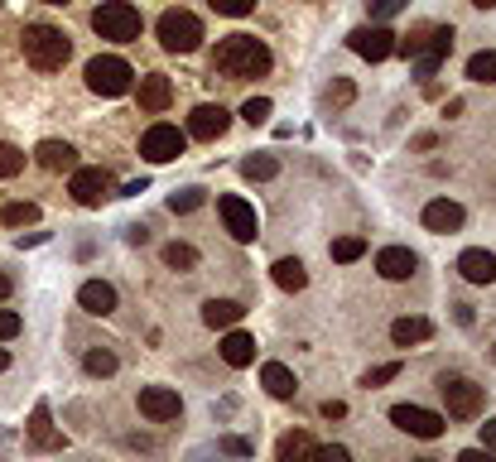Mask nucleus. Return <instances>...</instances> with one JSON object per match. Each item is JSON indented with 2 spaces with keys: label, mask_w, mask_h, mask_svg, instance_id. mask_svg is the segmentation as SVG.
I'll return each mask as SVG.
<instances>
[{
  "label": "nucleus",
  "mask_w": 496,
  "mask_h": 462,
  "mask_svg": "<svg viewBox=\"0 0 496 462\" xmlns=\"http://www.w3.org/2000/svg\"><path fill=\"white\" fill-rule=\"evenodd\" d=\"M271 49L261 44L256 34H226L217 49H212V73L232 77V82H246V77H265L271 73Z\"/></svg>",
  "instance_id": "obj_1"
},
{
  "label": "nucleus",
  "mask_w": 496,
  "mask_h": 462,
  "mask_svg": "<svg viewBox=\"0 0 496 462\" xmlns=\"http://www.w3.org/2000/svg\"><path fill=\"white\" fill-rule=\"evenodd\" d=\"M20 49H24V59H30L39 73H59V68L73 59V44H68V34L53 30V24H24Z\"/></svg>",
  "instance_id": "obj_2"
},
{
  "label": "nucleus",
  "mask_w": 496,
  "mask_h": 462,
  "mask_svg": "<svg viewBox=\"0 0 496 462\" xmlns=\"http://www.w3.org/2000/svg\"><path fill=\"white\" fill-rule=\"evenodd\" d=\"M92 30L102 39H111V44H135L145 20H140V10L131 0H102V5L92 10Z\"/></svg>",
  "instance_id": "obj_3"
},
{
  "label": "nucleus",
  "mask_w": 496,
  "mask_h": 462,
  "mask_svg": "<svg viewBox=\"0 0 496 462\" xmlns=\"http://www.w3.org/2000/svg\"><path fill=\"white\" fill-rule=\"evenodd\" d=\"M87 87L96 96H125L135 87V68L125 59H116V53H96L87 63Z\"/></svg>",
  "instance_id": "obj_4"
},
{
  "label": "nucleus",
  "mask_w": 496,
  "mask_h": 462,
  "mask_svg": "<svg viewBox=\"0 0 496 462\" xmlns=\"http://www.w3.org/2000/svg\"><path fill=\"white\" fill-rule=\"evenodd\" d=\"M160 44L169 53H193L203 44V20L193 10H164L160 15Z\"/></svg>",
  "instance_id": "obj_5"
},
{
  "label": "nucleus",
  "mask_w": 496,
  "mask_h": 462,
  "mask_svg": "<svg viewBox=\"0 0 496 462\" xmlns=\"http://www.w3.org/2000/svg\"><path fill=\"white\" fill-rule=\"evenodd\" d=\"M438 395L448 404V419H477L482 414V385L467 381V376H444V381H438Z\"/></svg>",
  "instance_id": "obj_6"
},
{
  "label": "nucleus",
  "mask_w": 496,
  "mask_h": 462,
  "mask_svg": "<svg viewBox=\"0 0 496 462\" xmlns=\"http://www.w3.org/2000/svg\"><path fill=\"white\" fill-rule=\"evenodd\" d=\"M183 145H188V135L179 131V125H150L145 135H140V154H145L150 164H169V159H179Z\"/></svg>",
  "instance_id": "obj_7"
},
{
  "label": "nucleus",
  "mask_w": 496,
  "mask_h": 462,
  "mask_svg": "<svg viewBox=\"0 0 496 462\" xmlns=\"http://www.w3.org/2000/svg\"><path fill=\"white\" fill-rule=\"evenodd\" d=\"M217 213H222L226 231H232L236 241H256V236H261V217H256V207H251L246 198H236V193H226V198L217 203Z\"/></svg>",
  "instance_id": "obj_8"
},
{
  "label": "nucleus",
  "mask_w": 496,
  "mask_h": 462,
  "mask_svg": "<svg viewBox=\"0 0 496 462\" xmlns=\"http://www.w3.org/2000/svg\"><path fill=\"white\" fill-rule=\"evenodd\" d=\"M390 424L405 429L409 439H438L448 419L434 414V410H419V404H395V410H390Z\"/></svg>",
  "instance_id": "obj_9"
},
{
  "label": "nucleus",
  "mask_w": 496,
  "mask_h": 462,
  "mask_svg": "<svg viewBox=\"0 0 496 462\" xmlns=\"http://www.w3.org/2000/svg\"><path fill=\"white\" fill-rule=\"evenodd\" d=\"M347 49L362 53V59H372V63H381V59L395 53V34L386 30V24H362V30L347 34Z\"/></svg>",
  "instance_id": "obj_10"
},
{
  "label": "nucleus",
  "mask_w": 496,
  "mask_h": 462,
  "mask_svg": "<svg viewBox=\"0 0 496 462\" xmlns=\"http://www.w3.org/2000/svg\"><path fill=\"white\" fill-rule=\"evenodd\" d=\"M68 193H73L82 207H102V198H111V178H106V169H73Z\"/></svg>",
  "instance_id": "obj_11"
},
{
  "label": "nucleus",
  "mask_w": 496,
  "mask_h": 462,
  "mask_svg": "<svg viewBox=\"0 0 496 462\" xmlns=\"http://www.w3.org/2000/svg\"><path fill=\"white\" fill-rule=\"evenodd\" d=\"M140 414L154 419V424H164V419H179V414H183L179 390H169V385H145V390H140Z\"/></svg>",
  "instance_id": "obj_12"
},
{
  "label": "nucleus",
  "mask_w": 496,
  "mask_h": 462,
  "mask_svg": "<svg viewBox=\"0 0 496 462\" xmlns=\"http://www.w3.org/2000/svg\"><path fill=\"white\" fill-rule=\"evenodd\" d=\"M226 125H232V116H226V106H212V102H203L188 116V135L193 140H222L226 135Z\"/></svg>",
  "instance_id": "obj_13"
},
{
  "label": "nucleus",
  "mask_w": 496,
  "mask_h": 462,
  "mask_svg": "<svg viewBox=\"0 0 496 462\" xmlns=\"http://www.w3.org/2000/svg\"><path fill=\"white\" fill-rule=\"evenodd\" d=\"M376 270H381V279H409L419 270V256L409 246H386V250H376Z\"/></svg>",
  "instance_id": "obj_14"
},
{
  "label": "nucleus",
  "mask_w": 496,
  "mask_h": 462,
  "mask_svg": "<svg viewBox=\"0 0 496 462\" xmlns=\"http://www.w3.org/2000/svg\"><path fill=\"white\" fill-rule=\"evenodd\" d=\"M463 222H467V213H463L458 203H448V198H434L429 207H424V227H429V231H438V236L463 231Z\"/></svg>",
  "instance_id": "obj_15"
},
{
  "label": "nucleus",
  "mask_w": 496,
  "mask_h": 462,
  "mask_svg": "<svg viewBox=\"0 0 496 462\" xmlns=\"http://www.w3.org/2000/svg\"><path fill=\"white\" fill-rule=\"evenodd\" d=\"M169 102H174V82H169L164 73H150V77H140V111H150V116H160V111H169Z\"/></svg>",
  "instance_id": "obj_16"
},
{
  "label": "nucleus",
  "mask_w": 496,
  "mask_h": 462,
  "mask_svg": "<svg viewBox=\"0 0 496 462\" xmlns=\"http://www.w3.org/2000/svg\"><path fill=\"white\" fill-rule=\"evenodd\" d=\"M34 159L44 164L49 174H73L78 169V149L68 145V140H44V145L34 149Z\"/></svg>",
  "instance_id": "obj_17"
},
{
  "label": "nucleus",
  "mask_w": 496,
  "mask_h": 462,
  "mask_svg": "<svg viewBox=\"0 0 496 462\" xmlns=\"http://www.w3.org/2000/svg\"><path fill=\"white\" fill-rule=\"evenodd\" d=\"M458 270H463L467 285H491V279H496V256H491V250H482V246H473V250H463V256H458Z\"/></svg>",
  "instance_id": "obj_18"
},
{
  "label": "nucleus",
  "mask_w": 496,
  "mask_h": 462,
  "mask_svg": "<svg viewBox=\"0 0 496 462\" xmlns=\"http://www.w3.org/2000/svg\"><path fill=\"white\" fill-rule=\"evenodd\" d=\"M78 303L87 308L92 318H106V313H116V289H111L106 279H87V285L78 289Z\"/></svg>",
  "instance_id": "obj_19"
},
{
  "label": "nucleus",
  "mask_w": 496,
  "mask_h": 462,
  "mask_svg": "<svg viewBox=\"0 0 496 462\" xmlns=\"http://www.w3.org/2000/svg\"><path fill=\"white\" fill-rule=\"evenodd\" d=\"M261 385L271 390L275 400H294V390H299V381H294V371L285 367V361H265V367H261Z\"/></svg>",
  "instance_id": "obj_20"
},
{
  "label": "nucleus",
  "mask_w": 496,
  "mask_h": 462,
  "mask_svg": "<svg viewBox=\"0 0 496 462\" xmlns=\"http://www.w3.org/2000/svg\"><path fill=\"white\" fill-rule=\"evenodd\" d=\"M30 443L34 448H63V433L53 429V414H49V404H34V414H30Z\"/></svg>",
  "instance_id": "obj_21"
},
{
  "label": "nucleus",
  "mask_w": 496,
  "mask_h": 462,
  "mask_svg": "<svg viewBox=\"0 0 496 462\" xmlns=\"http://www.w3.org/2000/svg\"><path fill=\"white\" fill-rule=\"evenodd\" d=\"M429 338H434L429 318H395L390 323V342L395 347H415V342H429Z\"/></svg>",
  "instance_id": "obj_22"
},
{
  "label": "nucleus",
  "mask_w": 496,
  "mask_h": 462,
  "mask_svg": "<svg viewBox=\"0 0 496 462\" xmlns=\"http://www.w3.org/2000/svg\"><path fill=\"white\" fill-rule=\"evenodd\" d=\"M222 361L226 367H251V361H256V338H251V332H226L222 338Z\"/></svg>",
  "instance_id": "obj_23"
},
{
  "label": "nucleus",
  "mask_w": 496,
  "mask_h": 462,
  "mask_svg": "<svg viewBox=\"0 0 496 462\" xmlns=\"http://www.w3.org/2000/svg\"><path fill=\"white\" fill-rule=\"evenodd\" d=\"M314 453H318V443L308 439L304 429L285 433V439H280V448H275V457H280V462H314Z\"/></svg>",
  "instance_id": "obj_24"
},
{
  "label": "nucleus",
  "mask_w": 496,
  "mask_h": 462,
  "mask_svg": "<svg viewBox=\"0 0 496 462\" xmlns=\"http://www.w3.org/2000/svg\"><path fill=\"white\" fill-rule=\"evenodd\" d=\"M241 313H246V308H241L236 299H207L203 303V323L207 328H232V323H241Z\"/></svg>",
  "instance_id": "obj_25"
},
{
  "label": "nucleus",
  "mask_w": 496,
  "mask_h": 462,
  "mask_svg": "<svg viewBox=\"0 0 496 462\" xmlns=\"http://www.w3.org/2000/svg\"><path fill=\"white\" fill-rule=\"evenodd\" d=\"M271 275H275V285H280V289H289V294H299V289L308 285V270H304V260H294V256L275 260V265H271Z\"/></svg>",
  "instance_id": "obj_26"
},
{
  "label": "nucleus",
  "mask_w": 496,
  "mask_h": 462,
  "mask_svg": "<svg viewBox=\"0 0 496 462\" xmlns=\"http://www.w3.org/2000/svg\"><path fill=\"white\" fill-rule=\"evenodd\" d=\"M0 222L5 227H30V222H39V203H5L0 207Z\"/></svg>",
  "instance_id": "obj_27"
},
{
  "label": "nucleus",
  "mask_w": 496,
  "mask_h": 462,
  "mask_svg": "<svg viewBox=\"0 0 496 462\" xmlns=\"http://www.w3.org/2000/svg\"><path fill=\"white\" fill-rule=\"evenodd\" d=\"M467 77L473 82H496V53L491 49L473 53V59H467Z\"/></svg>",
  "instance_id": "obj_28"
},
{
  "label": "nucleus",
  "mask_w": 496,
  "mask_h": 462,
  "mask_svg": "<svg viewBox=\"0 0 496 462\" xmlns=\"http://www.w3.org/2000/svg\"><path fill=\"white\" fill-rule=\"evenodd\" d=\"M362 256H366L362 236H337V241H333V260L337 265H352V260H362Z\"/></svg>",
  "instance_id": "obj_29"
},
{
  "label": "nucleus",
  "mask_w": 496,
  "mask_h": 462,
  "mask_svg": "<svg viewBox=\"0 0 496 462\" xmlns=\"http://www.w3.org/2000/svg\"><path fill=\"white\" fill-rule=\"evenodd\" d=\"M164 265H169V270H193V265H197V250L183 246V241H169V246H164Z\"/></svg>",
  "instance_id": "obj_30"
},
{
  "label": "nucleus",
  "mask_w": 496,
  "mask_h": 462,
  "mask_svg": "<svg viewBox=\"0 0 496 462\" xmlns=\"http://www.w3.org/2000/svg\"><path fill=\"white\" fill-rule=\"evenodd\" d=\"M82 367H87V376H116V352H106V347H92V352L82 357Z\"/></svg>",
  "instance_id": "obj_31"
},
{
  "label": "nucleus",
  "mask_w": 496,
  "mask_h": 462,
  "mask_svg": "<svg viewBox=\"0 0 496 462\" xmlns=\"http://www.w3.org/2000/svg\"><path fill=\"white\" fill-rule=\"evenodd\" d=\"M275 174H280V159H271V154H256V159L241 164V178H256V184L261 178H275Z\"/></svg>",
  "instance_id": "obj_32"
},
{
  "label": "nucleus",
  "mask_w": 496,
  "mask_h": 462,
  "mask_svg": "<svg viewBox=\"0 0 496 462\" xmlns=\"http://www.w3.org/2000/svg\"><path fill=\"white\" fill-rule=\"evenodd\" d=\"M20 169H24V149H15V145L0 140V178H15Z\"/></svg>",
  "instance_id": "obj_33"
},
{
  "label": "nucleus",
  "mask_w": 496,
  "mask_h": 462,
  "mask_svg": "<svg viewBox=\"0 0 496 462\" xmlns=\"http://www.w3.org/2000/svg\"><path fill=\"white\" fill-rule=\"evenodd\" d=\"M193 207H203V188H179V193H169V213H193Z\"/></svg>",
  "instance_id": "obj_34"
},
{
  "label": "nucleus",
  "mask_w": 496,
  "mask_h": 462,
  "mask_svg": "<svg viewBox=\"0 0 496 462\" xmlns=\"http://www.w3.org/2000/svg\"><path fill=\"white\" fill-rule=\"evenodd\" d=\"M395 376H400V361H381V367H372V371L362 376V385H366V390H376V385L395 381Z\"/></svg>",
  "instance_id": "obj_35"
},
{
  "label": "nucleus",
  "mask_w": 496,
  "mask_h": 462,
  "mask_svg": "<svg viewBox=\"0 0 496 462\" xmlns=\"http://www.w3.org/2000/svg\"><path fill=\"white\" fill-rule=\"evenodd\" d=\"M217 15H232V20H241V15H251L256 10V0H207Z\"/></svg>",
  "instance_id": "obj_36"
},
{
  "label": "nucleus",
  "mask_w": 496,
  "mask_h": 462,
  "mask_svg": "<svg viewBox=\"0 0 496 462\" xmlns=\"http://www.w3.org/2000/svg\"><path fill=\"white\" fill-rule=\"evenodd\" d=\"M241 121H251V125H265V121H271V102H265V96H251V102L241 106Z\"/></svg>",
  "instance_id": "obj_37"
},
{
  "label": "nucleus",
  "mask_w": 496,
  "mask_h": 462,
  "mask_svg": "<svg viewBox=\"0 0 496 462\" xmlns=\"http://www.w3.org/2000/svg\"><path fill=\"white\" fill-rule=\"evenodd\" d=\"M20 313H15V308H0V342H10V338H20Z\"/></svg>",
  "instance_id": "obj_38"
},
{
  "label": "nucleus",
  "mask_w": 496,
  "mask_h": 462,
  "mask_svg": "<svg viewBox=\"0 0 496 462\" xmlns=\"http://www.w3.org/2000/svg\"><path fill=\"white\" fill-rule=\"evenodd\" d=\"M352 96H357V87H352V82H347V77H337V82H333V87H328V102H333V106H347V102H352Z\"/></svg>",
  "instance_id": "obj_39"
},
{
  "label": "nucleus",
  "mask_w": 496,
  "mask_h": 462,
  "mask_svg": "<svg viewBox=\"0 0 496 462\" xmlns=\"http://www.w3.org/2000/svg\"><path fill=\"white\" fill-rule=\"evenodd\" d=\"M314 462H352V453L343 443H328V448H318V453H314Z\"/></svg>",
  "instance_id": "obj_40"
},
{
  "label": "nucleus",
  "mask_w": 496,
  "mask_h": 462,
  "mask_svg": "<svg viewBox=\"0 0 496 462\" xmlns=\"http://www.w3.org/2000/svg\"><path fill=\"white\" fill-rule=\"evenodd\" d=\"M395 10H405V0H372V20H390Z\"/></svg>",
  "instance_id": "obj_41"
},
{
  "label": "nucleus",
  "mask_w": 496,
  "mask_h": 462,
  "mask_svg": "<svg viewBox=\"0 0 496 462\" xmlns=\"http://www.w3.org/2000/svg\"><path fill=\"white\" fill-rule=\"evenodd\" d=\"M453 462H496V457L487 453V448H467V453H458Z\"/></svg>",
  "instance_id": "obj_42"
},
{
  "label": "nucleus",
  "mask_w": 496,
  "mask_h": 462,
  "mask_svg": "<svg viewBox=\"0 0 496 462\" xmlns=\"http://www.w3.org/2000/svg\"><path fill=\"white\" fill-rule=\"evenodd\" d=\"M323 419H347V404L343 400H323Z\"/></svg>",
  "instance_id": "obj_43"
},
{
  "label": "nucleus",
  "mask_w": 496,
  "mask_h": 462,
  "mask_svg": "<svg viewBox=\"0 0 496 462\" xmlns=\"http://www.w3.org/2000/svg\"><path fill=\"white\" fill-rule=\"evenodd\" d=\"M222 453H236V457H246V453H251V443H246V439H222Z\"/></svg>",
  "instance_id": "obj_44"
},
{
  "label": "nucleus",
  "mask_w": 496,
  "mask_h": 462,
  "mask_svg": "<svg viewBox=\"0 0 496 462\" xmlns=\"http://www.w3.org/2000/svg\"><path fill=\"white\" fill-rule=\"evenodd\" d=\"M482 448H487V453H496V419H487V424H482Z\"/></svg>",
  "instance_id": "obj_45"
},
{
  "label": "nucleus",
  "mask_w": 496,
  "mask_h": 462,
  "mask_svg": "<svg viewBox=\"0 0 496 462\" xmlns=\"http://www.w3.org/2000/svg\"><path fill=\"white\" fill-rule=\"evenodd\" d=\"M10 289H15V285H10V275H0V299H10Z\"/></svg>",
  "instance_id": "obj_46"
},
{
  "label": "nucleus",
  "mask_w": 496,
  "mask_h": 462,
  "mask_svg": "<svg viewBox=\"0 0 496 462\" xmlns=\"http://www.w3.org/2000/svg\"><path fill=\"white\" fill-rule=\"evenodd\" d=\"M10 367V352H5V347H0V371H5Z\"/></svg>",
  "instance_id": "obj_47"
},
{
  "label": "nucleus",
  "mask_w": 496,
  "mask_h": 462,
  "mask_svg": "<svg viewBox=\"0 0 496 462\" xmlns=\"http://www.w3.org/2000/svg\"><path fill=\"white\" fill-rule=\"evenodd\" d=\"M473 5H477V10H491V5H496V0H473Z\"/></svg>",
  "instance_id": "obj_48"
},
{
  "label": "nucleus",
  "mask_w": 496,
  "mask_h": 462,
  "mask_svg": "<svg viewBox=\"0 0 496 462\" xmlns=\"http://www.w3.org/2000/svg\"><path fill=\"white\" fill-rule=\"evenodd\" d=\"M44 5H68V0H44Z\"/></svg>",
  "instance_id": "obj_49"
},
{
  "label": "nucleus",
  "mask_w": 496,
  "mask_h": 462,
  "mask_svg": "<svg viewBox=\"0 0 496 462\" xmlns=\"http://www.w3.org/2000/svg\"><path fill=\"white\" fill-rule=\"evenodd\" d=\"M415 462H438V457H415Z\"/></svg>",
  "instance_id": "obj_50"
},
{
  "label": "nucleus",
  "mask_w": 496,
  "mask_h": 462,
  "mask_svg": "<svg viewBox=\"0 0 496 462\" xmlns=\"http://www.w3.org/2000/svg\"><path fill=\"white\" fill-rule=\"evenodd\" d=\"M491 357H496V347H491Z\"/></svg>",
  "instance_id": "obj_51"
}]
</instances>
